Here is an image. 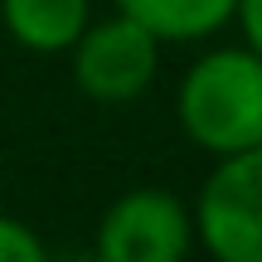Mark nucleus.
I'll return each instance as SVG.
<instances>
[{
    "label": "nucleus",
    "instance_id": "1",
    "mask_svg": "<svg viewBox=\"0 0 262 262\" xmlns=\"http://www.w3.org/2000/svg\"><path fill=\"white\" fill-rule=\"evenodd\" d=\"M180 131L214 160L262 150V58L248 44H228L194 58L175 93Z\"/></svg>",
    "mask_w": 262,
    "mask_h": 262
},
{
    "label": "nucleus",
    "instance_id": "2",
    "mask_svg": "<svg viewBox=\"0 0 262 262\" xmlns=\"http://www.w3.org/2000/svg\"><path fill=\"white\" fill-rule=\"evenodd\" d=\"M189 228L214 262H262V150L224 156L209 170Z\"/></svg>",
    "mask_w": 262,
    "mask_h": 262
},
{
    "label": "nucleus",
    "instance_id": "3",
    "mask_svg": "<svg viewBox=\"0 0 262 262\" xmlns=\"http://www.w3.org/2000/svg\"><path fill=\"white\" fill-rule=\"evenodd\" d=\"M194 248L189 209L175 189H126L112 199L97 224L93 257L97 262H185Z\"/></svg>",
    "mask_w": 262,
    "mask_h": 262
},
{
    "label": "nucleus",
    "instance_id": "4",
    "mask_svg": "<svg viewBox=\"0 0 262 262\" xmlns=\"http://www.w3.org/2000/svg\"><path fill=\"white\" fill-rule=\"evenodd\" d=\"M73 83L93 102H131L160 68V39L117 10L112 19H88L73 39Z\"/></svg>",
    "mask_w": 262,
    "mask_h": 262
},
{
    "label": "nucleus",
    "instance_id": "5",
    "mask_svg": "<svg viewBox=\"0 0 262 262\" xmlns=\"http://www.w3.org/2000/svg\"><path fill=\"white\" fill-rule=\"evenodd\" d=\"M0 19L29 54H68L93 15L88 0H0Z\"/></svg>",
    "mask_w": 262,
    "mask_h": 262
},
{
    "label": "nucleus",
    "instance_id": "6",
    "mask_svg": "<svg viewBox=\"0 0 262 262\" xmlns=\"http://www.w3.org/2000/svg\"><path fill=\"white\" fill-rule=\"evenodd\" d=\"M117 10L136 19L146 34H156L160 44L209 39L233 19V0H117Z\"/></svg>",
    "mask_w": 262,
    "mask_h": 262
},
{
    "label": "nucleus",
    "instance_id": "7",
    "mask_svg": "<svg viewBox=\"0 0 262 262\" xmlns=\"http://www.w3.org/2000/svg\"><path fill=\"white\" fill-rule=\"evenodd\" d=\"M0 262H49V253L29 224L0 214Z\"/></svg>",
    "mask_w": 262,
    "mask_h": 262
},
{
    "label": "nucleus",
    "instance_id": "8",
    "mask_svg": "<svg viewBox=\"0 0 262 262\" xmlns=\"http://www.w3.org/2000/svg\"><path fill=\"white\" fill-rule=\"evenodd\" d=\"M228 25H238V34H243L248 49L262 44V10H257V0H233V19H228Z\"/></svg>",
    "mask_w": 262,
    "mask_h": 262
},
{
    "label": "nucleus",
    "instance_id": "9",
    "mask_svg": "<svg viewBox=\"0 0 262 262\" xmlns=\"http://www.w3.org/2000/svg\"><path fill=\"white\" fill-rule=\"evenodd\" d=\"M49 262H97L93 253H73V257H49Z\"/></svg>",
    "mask_w": 262,
    "mask_h": 262
}]
</instances>
